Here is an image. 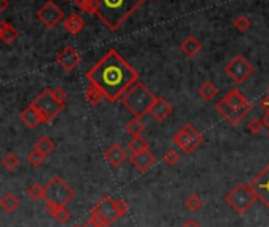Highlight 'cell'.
<instances>
[{"label":"cell","mask_w":269,"mask_h":227,"mask_svg":"<svg viewBox=\"0 0 269 227\" xmlns=\"http://www.w3.org/2000/svg\"><path fill=\"white\" fill-rule=\"evenodd\" d=\"M52 93H54V96H55V99H57L58 102H61V105H65V101H66L68 95H66V92H65L63 89H61V87H57V89L52 90Z\"/></svg>","instance_id":"obj_37"},{"label":"cell","mask_w":269,"mask_h":227,"mask_svg":"<svg viewBox=\"0 0 269 227\" xmlns=\"http://www.w3.org/2000/svg\"><path fill=\"white\" fill-rule=\"evenodd\" d=\"M36 17L43 23L46 27L52 29L55 27L61 19H63V11H61V8L52 2V0H49V2H46L43 7H41L36 13Z\"/></svg>","instance_id":"obj_11"},{"label":"cell","mask_w":269,"mask_h":227,"mask_svg":"<svg viewBox=\"0 0 269 227\" xmlns=\"http://www.w3.org/2000/svg\"><path fill=\"white\" fill-rule=\"evenodd\" d=\"M35 150H38L39 153H43L46 158L49 156V155H52L54 152H55V142L51 139V137H48V136H41L36 142H35V147H33Z\"/></svg>","instance_id":"obj_22"},{"label":"cell","mask_w":269,"mask_h":227,"mask_svg":"<svg viewBox=\"0 0 269 227\" xmlns=\"http://www.w3.org/2000/svg\"><path fill=\"white\" fill-rule=\"evenodd\" d=\"M30 199L33 200H41V199H44V187H41L39 183H32L29 190H27Z\"/></svg>","instance_id":"obj_31"},{"label":"cell","mask_w":269,"mask_h":227,"mask_svg":"<svg viewBox=\"0 0 269 227\" xmlns=\"http://www.w3.org/2000/svg\"><path fill=\"white\" fill-rule=\"evenodd\" d=\"M257 196L252 191V188L245 183H239L236 187L225 196V202L238 213V215H245L252 209V205L257 202Z\"/></svg>","instance_id":"obj_6"},{"label":"cell","mask_w":269,"mask_h":227,"mask_svg":"<svg viewBox=\"0 0 269 227\" xmlns=\"http://www.w3.org/2000/svg\"><path fill=\"white\" fill-rule=\"evenodd\" d=\"M8 5H10L8 0H0V13H4L8 8Z\"/></svg>","instance_id":"obj_40"},{"label":"cell","mask_w":269,"mask_h":227,"mask_svg":"<svg viewBox=\"0 0 269 227\" xmlns=\"http://www.w3.org/2000/svg\"><path fill=\"white\" fill-rule=\"evenodd\" d=\"M27 159H29V162L32 164L33 168H39L41 164L44 162V159H46V156L43 155V153H39L38 150H32L30 153H29V156H27Z\"/></svg>","instance_id":"obj_32"},{"label":"cell","mask_w":269,"mask_h":227,"mask_svg":"<svg viewBox=\"0 0 269 227\" xmlns=\"http://www.w3.org/2000/svg\"><path fill=\"white\" fill-rule=\"evenodd\" d=\"M143 2L145 0H98L96 16L109 30L115 32Z\"/></svg>","instance_id":"obj_2"},{"label":"cell","mask_w":269,"mask_h":227,"mask_svg":"<svg viewBox=\"0 0 269 227\" xmlns=\"http://www.w3.org/2000/svg\"><path fill=\"white\" fill-rule=\"evenodd\" d=\"M2 164H4V168H5L7 171H14V169L19 168L20 159H19V156H17L16 153L8 152V153L4 156V159H2Z\"/></svg>","instance_id":"obj_28"},{"label":"cell","mask_w":269,"mask_h":227,"mask_svg":"<svg viewBox=\"0 0 269 227\" xmlns=\"http://www.w3.org/2000/svg\"><path fill=\"white\" fill-rule=\"evenodd\" d=\"M93 210H96L98 213H101L102 216L106 218L109 227L120 218L118 210H117V203H115V200H114L109 194L102 196V197L96 202V205L93 207Z\"/></svg>","instance_id":"obj_13"},{"label":"cell","mask_w":269,"mask_h":227,"mask_svg":"<svg viewBox=\"0 0 269 227\" xmlns=\"http://www.w3.org/2000/svg\"><path fill=\"white\" fill-rule=\"evenodd\" d=\"M203 134L197 131V128L191 123L184 125L175 136H173V143L176 147H180L186 155L194 153L201 143H203Z\"/></svg>","instance_id":"obj_8"},{"label":"cell","mask_w":269,"mask_h":227,"mask_svg":"<svg viewBox=\"0 0 269 227\" xmlns=\"http://www.w3.org/2000/svg\"><path fill=\"white\" fill-rule=\"evenodd\" d=\"M104 98H106L104 92H102L98 86L88 82V87L85 89V99H87L88 105L90 106H98Z\"/></svg>","instance_id":"obj_21"},{"label":"cell","mask_w":269,"mask_h":227,"mask_svg":"<svg viewBox=\"0 0 269 227\" xmlns=\"http://www.w3.org/2000/svg\"><path fill=\"white\" fill-rule=\"evenodd\" d=\"M104 158L112 168H120L121 164L128 159V155H126V150L123 149L120 143H112V146L104 152Z\"/></svg>","instance_id":"obj_15"},{"label":"cell","mask_w":269,"mask_h":227,"mask_svg":"<svg viewBox=\"0 0 269 227\" xmlns=\"http://www.w3.org/2000/svg\"><path fill=\"white\" fill-rule=\"evenodd\" d=\"M156 98L158 96H154L147 89V86L142 84V82L139 80L125 95H123L121 102H123V106H125L134 117L143 118L147 114H150Z\"/></svg>","instance_id":"obj_4"},{"label":"cell","mask_w":269,"mask_h":227,"mask_svg":"<svg viewBox=\"0 0 269 227\" xmlns=\"http://www.w3.org/2000/svg\"><path fill=\"white\" fill-rule=\"evenodd\" d=\"M125 130H126V133H129L132 137H139V136H142V133L145 131V123L142 121V118L132 117V118L126 123Z\"/></svg>","instance_id":"obj_25"},{"label":"cell","mask_w":269,"mask_h":227,"mask_svg":"<svg viewBox=\"0 0 269 227\" xmlns=\"http://www.w3.org/2000/svg\"><path fill=\"white\" fill-rule=\"evenodd\" d=\"M52 218H54L57 222H60V224H66V222H70V219H71V212H70L66 207H57V210H55V213L52 215Z\"/></svg>","instance_id":"obj_30"},{"label":"cell","mask_w":269,"mask_h":227,"mask_svg":"<svg viewBox=\"0 0 269 227\" xmlns=\"http://www.w3.org/2000/svg\"><path fill=\"white\" fill-rule=\"evenodd\" d=\"M19 118H20V121H23L29 130H33V128H36L39 125V123H43V120H41L38 111L32 105L27 106L23 112L19 114Z\"/></svg>","instance_id":"obj_17"},{"label":"cell","mask_w":269,"mask_h":227,"mask_svg":"<svg viewBox=\"0 0 269 227\" xmlns=\"http://www.w3.org/2000/svg\"><path fill=\"white\" fill-rule=\"evenodd\" d=\"M260 106L266 111V112H269V95L267 96H264L261 101H260Z\"/></svg>","instance_id":"obj_38"},{"label":"cell","mask_w":269,"mask_h":227,"mask_svg":"<svg viewBox=\"0 0 269 227\" xmlns=\"http://www.w3.org/2000/svg\"><path fill=\"white\" fill-rule=\"evenodd\" d=\"M263 125L269 130V112H266L264 117H263Z\"/></svg>","instance_id":"obj_42"},{"label":"cell","mask_w":269,"mask_h":227,"mask_svg":"<svg viewBox=\"0 0 269 227\" xmlns=\"http://www.w3.org/2000/svg\"><path fill=\"white\" fill-rule=\"evenodd\" d=\"M85 27V19L82 17L77 13H71L66 19H65V29L71 33V35H77L84 30Z\"/></svg>","instance_id":"obj_19"},{"label":"cell","mask_w":269,"mask_h":227,"mask_svg":"<svg viewBox=\"0 0 269 227\" xmlns=\"http://www.w3.org/2000/svg\"><path fill=\"white\" fill-rule=\"evenodd\" d=\"M183 227H200V224L195 219H188L183 224Z\"/></svg>","instance_id":"obj_39"},{"label":"cell","mask_w":269,"mask_h":227,"mask_svg":"<svg viewBox=\"0 0 269 227\" xmlns=\"http://www.w3.org/2000/svg\"><path fill=\"white\" fill-rule=\"evenodd\" d=\"M30 105L38 111L43 123H51L65 109V105H61V102H58L55 99V96H54L51 89H44L30 102Z\"/></svg>","instance_id":"obj_5"},{"label":"cell","mask_w":269,"mask_h":227,"mask_svg":"<svg viewBox=\"0 0 269 227\" xmlns=\"http://www.w3.org/2000/svg\"><path fill=\"white\" fill-rule=\"evenodd\" d=\"M172 112H173V106L170 105V102H169L167 99H164V98H161V96L156 98L154 105H153V108H151V111H150V114H151L158 121H164L165 118H169Z\"/></svg>","instance_id":"obj_16"},{"label":"cell","mask_w":269,"mask_h":227,"mask_svg":"<svg viewBox=\"0 0 269 227\" xmlns=\"http://www.w3.org/2000/svg\"><path fill=\"white\" fill-rule=\"evenodd\" d=\"M180 161V153L173 149L167 150L164 155V162L167 164V166H175V164Z\"/></svg>","instance_id":"obj_34"},{"label":"cell","mask_w":269,"mask_h":227,"mask_svg":"<svg viewBox=\"0 0 269 227\" xmlns=\"http://www.w3.org/2000/svg\"><path fill=\"white\" fill-rule=\"evenodd\" d=\"M217 93H219V89L210 80L203 82V84L198 87V96L205 101H213L217 96Z\"/></svg>","instance_id":"obj_23"},{"label":"cell","mask_w":269,"mask_h":227,"mask_svg":"<svg viewBox=\"0 0 269 227\" xmlns=\"http://www.w3.org/2000/svg\"><path fill=\"white\" fill-rule=\"evenodd\" d=\"M128 149H129V152L137 153V152H143V150H150V146H148L147 139H143L142 136H139V137L131 139V142L128 143Z\"/></svg>","instance_id":"obj_26"},{"label":"cell","mask_w":269,"mask_h":227,"mask_svg":"<svg viewBox=\"0 0 269 227\" xmlns=\"http://www.w3.org/2000/svg\"><path fill=\"white\" fill-rule=\"evenodd\" d=\"M82 227H101L99 224H96L95 221H92V219H88L84 225H82Z\"/></svg>","instance_id":"obj_41"},{"label":"cell","mask_w":269,"mask_h":227,"mask_svg":"<svg viewBox=\"0 0 269 227\" xmlns=\"http://www.w3.org/2000/svg\"><path fill=\"white\" fill-rule=\"evenodd\" d=\"M132 166L139 171V172H147L148 169H151L156 164V156L150 152V150H143V152H137L132 153V156L129 158Z\"/></svg>","instance_id":"obj_14"},{"label":"cell","mask_w":269,"mask_h":227,"mask_svg":"<svg viewBox=\"0 0 269 227\" xmlns=\"http://www.w3.org/2000/svg\"><path fill=\"white\" fill-rule=\"evenodd\" d=\"M184 205H186V209H189L191 212H198L203 207V202L198 194H191L189 197H186Z\"/></svg>","instance_id":"obj_29"},{"label":"cell","mask_w":269,"mask_h":227,"mask_svg":"<svg viewBox=\"0 0 269 227\" xmlns=\"http://www.w3.org/2000/svg\"><path fill=\"white\" fill-rule=\"evenodd\" d=\"M74 197V190L60 175L52 177L44 187V200L65 207Z\"/></svg>","instance_id":"obj_7"},{"label":"cell","mask_w":269,"mask_h":227,"mask_svg":"<svg viewBox=\"0 0 269 227\" xmlns=\"http://www.w3.org/2000/svg\"><path fill=\"white\" fill-rule=\"evenodd\" d=\"M180 49L183 51V54H184L186 57L192 58V57H195V55L201 51V43H200V41H198L195 36L191 35V36H188V38L183 39V43H181Z\"/></svg>","instance_id":"obj_18"},{"label":"cell","mask_w":269,"mask_h":227,"mask_svg":"<svg viewBox=\"0 0 269 227\" xmlns=\"http://www.w3.org/2000/svg\"><path fill=\"white\" fill-rule=\"evenodd\" d=\"M17 36H19V32L14 26L7 23V20H2V23H0V38H2L5 45H11L13 41L17 39Z\"/></svg>","instance_id":"obj_20"},{"label":"cell","mask_w":269,"mask_h":227,"mask_svg":"<svg viewBox=\"0 0 269 227\" xmlns=\"http://www.w3.org/2000/svg\"><path fill=\"white\" fill-rule=\"evenodd\" d=\"M216 109L230 125H238L252 111V102L239 92V89H232L220 101H217Z\"/></svg>","instance_id":"obj_3"},{"label":"cell","mask_w":269,"mask_h":227,"mask_svg":"<svg viewBox=\"0 0 269 227\" xmlns=\"http://www.w3.org/2000/svg\"><path fill=\"white\" fill-rule=\"evenodd\" d=\"M55 60H57V64H58L61 68H63L65 71L71 73V71H74V70L80 65L82 57H80V54H79L73 46H65L63 49H61V51L57 54Z\"/></svg>","instance_id":"obj_12"},{"label":"cell","mask_w":269,"mask_h":227,"mask_svg":"<svg viewBox=\"0 0 269 227\" xmlns=\"http://www.w3.org/2000/svg\"><path fill=\"white\" fill-rule=\"evenodd\" d=\"M115 203H117V210H118L120 218H121V216H125V215L128 213V210H129V203H128L125 199H117Z\"/></svg>","instance_id":"obj_36"},{"label":"cell","mask_w":269,"mask_h":227,"mask_svg":"<svg viewBox=\"0 0 269 227\" xmlns=\"http://www.w3.org/2000/svg\"><path fill=\"white\" fill-rule=\"evenodd\" d=\"M73 227H82V225H73Z\"/></svg>","instance_id":"obj_43"},{"label":"cell","mask_w":269,"mask_h":227,"mask_svg":"<svg viewBox=\"0 0 269 227\" xmlns=\"http://www.w3.org/2000/svg\"><path fill=\"white\" fill-rule=\"evenodd\" d=\"M223 71L233 82H236V84H242V82H245L254 74L255 68L244 55H235L229 64L225 65Z\"/></svg>","instance_id":"obj_9"},{"label":"cell","mask_w":269,"mask_h":227,"mask_svg":"<svg viewBox=\"0 0 269 227\" xmlns=\"http://www.w3.org/2000/svg\"><path fill=\"white\" fill-rule=\"evenodd\" d=\"M249 187L255 193L257 199L269 210V162L251 180Z\"/></svg>","instance_id":"obj_10"},{"label":"cell","mask_w":269,"mask_h":227,"mask_svg":"<svg viewBox=\"0 0 269 227\" xmlns=\"http://www.w3.org/2000/svg\"><path fill=\"white\" fill-rule=\"evenodd\" d=\"M252 24H251V19L247 17V16H238L236 19H235V29L236 30H239V32H245V30H249V27H251Z\"/></svg>","instance_id":"obj_33"},{"label":"cell","mask_w":269,"mask_h":227,"mask_svg":"<svg viewBox=\"0 0 269 227\" xmlns=\"http://www.w3.org/2000/svg\"><path fill=\"white\" fill-rule=\"evenodd\" d=\"M263 128H264L263 120H260V118H252V120L247 121V130H249L252 134H258V133H261Z\"/></svg>","instance_id":"obj_35"},{"label":"cell","mask_w":269,"mask_h":227,"mask_svg":"<svg viewBox=\"0 0 269 227\" xmlns=\"http://www.w3.org/2000/svg\"><path fill=\"white\" fill-rule=\"evenodd\" d=\"M74 4L79 10L85 13H90V14L98 13V0H74Z\"/></svg>","instance_id":"obj_27"},{"label":"cell","mask_w":269,"mask_h":227,"mask_svg":"<svg viewBox=\"0 0 269 227\" xmlns=\"http://www.w3.org/2000/svg\"><path fill=\"white\" fill-rule=\"evenodd\" d=\"M19 205H20V200L13 193H7V194H4L2 199H0V207H2L7 213L16 212L19 209Z\"/></svg>","instance_id":"obj_24"},{"label":"cell","mask_w":269,"mask_h":227,"mask_svg":"<svg viewBox=\"0 0 269 227\" xmlns=\"http://www.w3.org/2000/svg\"><path fill=\"white\" fill-rule=\"evenodd\" d=\"M267 95H269V87H267Z\"/></svg>","instance_id":"obj_44"},{"label":"cell","mask_w":269,"mask_h":227,"mask_svg":"<svg viewBox=\"0 0 269 227\" xmlns=\"http://www.w3.org/2000/svg\"><path fill=\"white\" fill-rule=\"evenodd\" d=\"M87 79L104 92L106 99L115 102L121 99L136 82H139V73L120 55L118 51L110 49L87 71Z\"/></svg>","instance_id":"obj_1"}]
</instances>
